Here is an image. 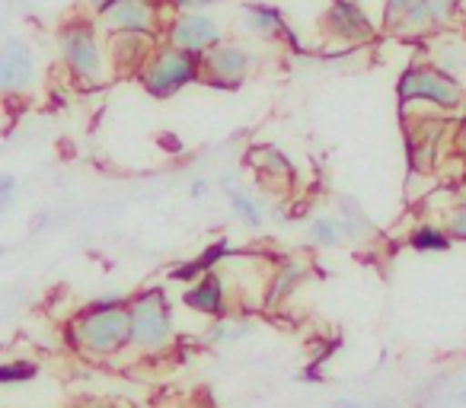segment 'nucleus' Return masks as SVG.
I'll use <instances>...</instances> for the list:
<instances>
[{"label":"nucleus","instance_id":"14","mask_svg":"<svg viewBox=\"0 0 466 408\" xmlns=\"http://www.w3.org/2000/svg\"><path fill=\"white\" fill-rule=\"evenodd\" d=\"M240 29L253 39H288L294 42L291 26L285 20V10L275 4H243Z\"/></svg>","mask_w":466,"mask_h":408},{"label":"nucleus","instance_id":"33","mask_svg":"<svg viewBox=\"0 0 466 408\" xmlns=\"http://www.w3.org/2000/svg\"><path fill=\"white\" fill-rule=\"evenodd\" d=\"M10 4H20V0H10Z\"/></svg>","mask_w":466,"mask_h":408},{"label":"nucleus","instance_id":"11","mask_svg":"<svg viewBox=\"0 0 466 408\" xmlns=\"http://www.w3.org/2000/svg\"><path fill=\"white\" fill-rule=\"evenodd\" d=\"M35 84V52L26 39L10 35L0 45V93L4 96H23Z\"/></svg>","mask_w":466,"mask_h":408},{"label":"nucleus","instance_id":"25","mask_svg":"<svg viewBox=\"0 0 466 408\" xmlns=\"http://www.w3.org/2000/svg\"><path fill=\"white\" fill-rule=\"evenodd\" d=\"M444 227H447V234H451L453 240L466 243V201H463V204H457V208L447 214Z\"/></svg>","mask_w":466,"mask_h":408},{"label":"nucleus","instance_id":"29","mask_svg":"<svg viewBox=\"0 0 466 408\" xmlns=\"http://www.w3.org/2000/svg\"><path fill=\"white\" fill-rule=\"evenodd\" d=\"M16 194V175H0V198H14Z\"/></svg>","mask_w":466,"mask_h":408},{"label":"nucleus","instance_id":"22","mask_svg":"<svg viewBox=\"0 0 466 408\" xmlns=\"http://www.w3.org/2000/svg\"><path fill=\"white\" fill-rule=\"evenodd\" d=\"M230 253H233V246H230V240H218V243H211V246H205L198 255H195V265H198V272L205 274V272H214V268L220 265L224 259H230Z\"/></svg>","mask_w":466,"mask_h":408},{"label":"nucleus","instance_id":"28","mask_svg":"<svg viewBox=\"0 0 466 408\" xmlns=\"http://www.w3.org/2000/svg\"><path fill=\"white\" fill-rule=\"evenodd\" d=\"M453 147L466 154V112H463V118L457 122V128H453Z\"/></svg>","mask_w":466,"mask_h":408},{"label":"nucleus","instance_id":"32","mask_svg":"<svg viewBox=\"0 0 466 408\" xmlns=\"http://www.w3.org/2000/svg\"><path fill=\"white\" fill-rule=\"evenodd\" d=\"M4 253H7V246H0V255H4Z\"/></svg>","mask_w":466,"mask_h":408},{"label":"nucleus","instance_id":"8","mask_svg":"<svg viewBox=\"0 0 466 408\" xmlns=\"http://www.w3.org/2000/svg\"><path fill=\"white\" fill-rule=\"evenodd\" d=\"M319 33L326 42L342 48H358L377 39V23L361 0H329L319 16Z\"/></svg>","mask_w":466,"mask_h":408},{"label":"nucleus","instance_id":"13","mask_svg":"<svg viewBox=\"0 0 466 408\" xmlns=\"http://www.w3.org/2000/svg\"><path fill=\"white\" fill-rule=\"evenodd\" d=\"M182 306H188L192 313H201V316H214V319L227 316V284L218 274V268L195 278L192 284H186Z\"/></svg>","mask_w":466,"mask_h":408},{"label":"nucleus","instance_id":"10","mask_svg":"<svg viewBox=\"0 0 466 408\" xmlns=\"http://www.w3.org/2000/svg\"><path fill=\"white\" fill-rule=\"evenodd\" d=\"M169 10L163 7V0H116L99 20V29L106 35L112 33H144L157 35L160 26L169 20Z\"/></svg>","mask_w":466,"mask_h":408},{"label":"nucleus","instance_id":"12","mask_svg":"<svg viewBox=\"0 0 466 408\" xmlns=\"http://www.w3.org/2000/svg\"><path fill=\"white\" fill-rule=\"evenodd\" d=\"M106 45H109V61L116 77L122 74H141V67L147 65L150 52L157 48V35L144 33H112L106 35Z\"/></svg>","mask_w":466,"mask_h":408},{"label":"nucleus","instance_id":"6","mask_svg":"<svg viewBox=\"0 0 466 408\" xmlns=\"http://www.w3.org/2000/svg\"><path fill=\"white\" fill-rule=\"evenodd\" d=\"M201 80L214 90H237L243 86L256 71V52L247 42L224 39L218 48H211L208 55H201Z\"/></svg>","mask_w":466,"mask_h":408},{"label":"nucleus","instance_id":"30","mask_svg":"<svg viewBox=\"0 0 466 408\" xmlns=\"http://www.w3.org/2000/svg\"><path fill=\"white\" fill-rule=\"evenodd\" d=\"M332 408H390V405H364V402H355V399H336Z\"/></svg>","mask_w":466,"mask_h":408},{"label":"nucleus","instance_id":"24","mask_svg":"<svg viewBox=\"0 0 466 408\" xmlns=\"http://www.w3.org/2000/svg\"><path fill=\"white\" fill-rule=\"evenodd\" d=\"M419 0H383V10H380V26L390 29L409 7H415Z\"/></svg>","mask_w":466,"mask_h":408},{"label":"nucleus","instance_id":"21","mask_svg":"<svg viewBox=\"0 0 466 408\" xmlns=\"http://www.w3.org/2000/svg\"><path fill=\"white\" fill-rule=\"evenodd\" d=\"M39 376V363L33 361H7L0 363V386H23Z\"/></svg>","mask_w":466,"mask_h":408},{"label":"nucleus","instance_id":"23","mask_svg":"<svg viewBox=\"0 0 466 408\" xmlns=\"http://www.w3.org/2000/svg\"><path fill=\"white\" fill-rule=\"evenodd\" d=\"M253 332V325L247 319H230V316H220V323L211 329L214 342H237V338H247Z\"/></svg>","mask_w":466,"mask_h":408},{"label":"nucleus","instance_id":"9","mask_svg":"<svg viewBox=\"0 0 466 408\" xmlns=\"http://www.w3.org/2000/svg\"><path fill=\"white\" fill-rule=\"evenodd\" d=\"M463 10H466V0H419L415 7H409L406 14L390 26V33L409 42L428 39V35L444 33L447 26H453Z\"/></svg>","mask_w":466,"mask_h":408},{"label":"nucleus","instance_id":"26","mask_svg":"<svg viewBox=\"0 0 466 408\" xmlns=\"http://www.w3.org/2000/svg\"><path fill=\"white\" fill-rule=\"evenodd\" d=\"M224 0H163V7L169 14H179V10H208V7H218Z\"/></svg>","mask_w":466,"mask_h":408},{"label":"nucleus","instance_id":"7","mask_svg":"<svg viewBox=\"0 0 466 408\" xmlns=\"http://www.w3.org/2000/svg\"><path fill=\"white\" fill-rule=\"evenodd\" d=\"M167 45L182 48V52L195 55H208L211 48H218L227 39L224 26H220L218 16H211L208 10H179V14H169V20L163 23V35Z\"/></svg>","mask_w":466,"mask_h":408},{"label":"nucleus","instance_id":"27","mask_svg":"<svg viewBox=\"0 0 466 408\" xmlns=\"http://www.w3.org/2000/svg\"><path fill=\"white\" fill-rule=\"evenodd\" d=\"M116 0H84V7H86V14H93V16H103L106 10L112 7Z\"/></svg>","mask_w":466,"mask_h":408},{"label":"nucleus","instance_id":"17","mask_svg":"<svg viewBox=\"0 0 466 408\" xmlns=\"http://www.w3.org/2000/svg\"><path fill=\"white\" fill-rule=\"evenodd\" d=\"M307 243H310L313 249H339L349 243V234H345L339 214L336 217L323 214L310 221V227H307Z\"/></svg>","mask_w":466,"mask_h":408},{"label":"nucleus","instance_id":"16","mask_svg":"<svg viewBox=\"0 0 466 408\" xmlns=\"http://www.w3.org/2000/svg\"><path fill=\"white\" fill-rule=\"evenodd\" d=\"M453 243V236L447 234L444 224H419V227L409 230V249L421 255H434V253H447Z\"/></svg>","mask_w":466,"mask_h":408},{"label":"nucleus","instance_id":"20","mask_svg":"<svg viewBox=\"0 0 466 408\" xmlns=\"http://www.w3.org/2000/svg\"><path fill=\"white\" fill-rule=\"evenodd\" d=\"M339 221H342L345 234H349V243H361L364 236H370V230H374L368 221V214L361 211V204L351 198L339 201Z\"/></svg>","mask_w":466,"mask_h":408},{"label":"nucleus","instance_id":"31","mask_svg":"<svg viewBox=\"0 0 466 408\" xmlns=\"http://www.w3.org/2000/svg\"><path fill=\"white\" fill-rule=\"evenodd\" d=\"M205 192H208V182L205 179H192V185H188V194H192V198H201Z\"/></svg>","mask_w":466,"mask_h":408},{"label":"nucleus","instance_id":"15","mask_svg":"<svg viewBox=\"0 0 466 408\" xmlns=\"http://www.w3.org/2000/svg\"><path fill=\"white\" fill-rule=\"evenodd\" d=\"M220 188H224L227 194V204H230L233 217L243 224L247 230H262V224H266V214H262V204L253 198L249 192H243L240 185H233L230 179H220Z\"/></svg>","mask_w":466,"mask_h":408},{"label":"nucleus","instance_id":"2","mask_svg":"<svg viewBox=\"0 0 466 408\" xmlns=\"http://www.w3.org/2000/svg\"><path fill=\"white\" fill-rule=\"evenodd\" d=\"M67 342L86 357H118L131 344V313L125 294H106L74 313Z\"/></svg>","mask_w":466,"mask_h":408},{"label":"nucleus","instance_id":"19","mask_svg":"<svg viewBox=\"0 0 466 408\" xmlns=\"http://www.w3.org/2000/svg\"><path fill=\"white\" fill-rule=\"evenodd\" d=\"M300 281H304V265H300L298 259H288L279 265V272L272 274V281H268V297L266 304H275V300H285L291 291H298Z\"/></svg>","mask_w":466,"mask_h":408},{"label":"nucleus","instance_id":"5","mask_svg":"<svg viewBox=\"0 0 466 408\" xmlns=\"http://www.w3.org/2000/svg\"><path fill=\"white\" fill-rule=\"evenodd\" d=\"M144 93L150 99H173L176 93H182L186 86L198 84L201 80V61L195 55L182 52V48H173L167 42H157V48L150 52L147 65L137 74Z\"/></svg>","mask_w":466,"mask_h":408},{"label":"nucleus","instance_id":"18","mask_svg":"<svg viewBox=\"0 0 466 408\" xmlns=\"http://www.w3.org/2000/svg\"><path fill=\"white\" fill-rule=\"evenodd\" d=\"M249 163H253L256 169H259L262 175H268V179H294V166L291 160H288L281 150L275 147H259V150H249Z\"/></svg>","mask_w":466,"mask_h":408},{"label":"nucleus","instance_id":"1","mask_svg":"<svg viewBox=\"0 0 466 408\" xmlns=\"http://www.w3.org/2000/svg\"><path fill=\"white\" fill-rule=\"evenodd\" d=\"M55 45H58V61L67 71V77L80 86V90H99L109 80H116L109 61V45H106V33L99 29V20L93 14H74L55 33Z\"/></svg>","mask_w":466,"mask_h":408},{"label":"nucleus","instance_id":"3","mask_svg":"<svg viewBox=\"0 0 466 408\" xmlns=\"http://www.w3.org/2000/svg\"><path fill=\"white\" fill-rule=\"evenodd\" d=\"M396 99L402 109L431 105L434 112H457L466 103V90L460 77L441 71L431 61H412L396 80Z\"/></svg>","mask_w":466,"mask_h":408},{"label":"nucleus","instance_id":"4","mask_svg":"<svg viewBox=\"0 0 466 408\" xmlns=\"http://www.w3.org/2000/svg\"><path fill=\"white\" fill-rule=\"evenodd\" d=\"M131 313V344L128 351H137L141 357L163 354L176 338V316L173 300L163 287H147L128 300Z\"/></svg>","mask_w":466,"mask_h":408}]
</instances>
